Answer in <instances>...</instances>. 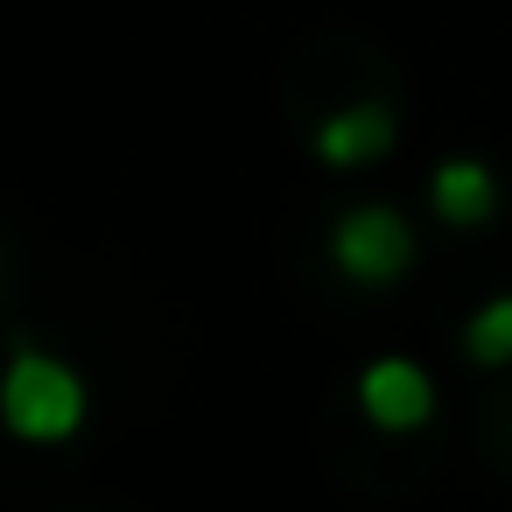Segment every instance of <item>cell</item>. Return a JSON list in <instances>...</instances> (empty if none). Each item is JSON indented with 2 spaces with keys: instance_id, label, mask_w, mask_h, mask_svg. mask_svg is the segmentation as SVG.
<instances>
[{
  "instance_id": "1",
  "label": "cell",
  "mask_w": 512,
  "mask_h": 512,
  "mask_svg": "<svg viewBox=\"0 0 512 512\" xmlns=\"http://www.w3.org/2000/svg\"><path fill=\"white\" fill-rule=\"evenodd\" d=\"M85 414H92V393H85V379L64 358H50L36 344L8 351V365H0V428L8 435H22V442H71L85 428Z\"/></svg>"
},
{
  "instance_id": "2",
  "label": "cell",
  "mask_w": 512,
  "mask_h": 512,
  "mask_svg": "<svg viewBox=\"0 0 512 512\" xmlns=\"http://www.w3.org/2000/svg\"><path fill=\"white\" fill-rule=\"evenodd\" d=\"M330 260L358 281V288H393L414 267V225L393 204H358L330 225Z\"/></svg>"
},
{
  "instance_id": "3",
  "label": "cell",
  "mask_w": 512,
  "mask_h": 512,
  "mask_svg": "<svg viewBox=\"0 0 512 512\" xmlns=\"http://www.w3.org/2000/svg\"><path fill=\"white\" fill-rule=\"evenodd\" d=\"M358 414L386 435H407V428H428L435 414V379L414 365V358H372L358 372Z\"/></svg>"
},
{
  "instance_id": "4",
  "label": "cell",
  "mask_w": 512,
  "mask_h": 512,
  "mask_svg": "<svg viewBox=\"0 0 512 512\" xmlns=\"http://www.w3.org/2000/svg\"><path fill=\"white\" fill-rule=\"evenodd\" d=\"M309 148H316L323 169H372V162L393 148V113H386L379 99H358V106L330 113Z\"/></svg>"
},
{
  "instance_id": "5",
  "label": "cell",
  "mask_w": 512,
  "mask_h": 512,
  "mask_svg": "<svg viewBox=\"0 0 512 512\" xmlns=\"http://www.w3.org/2000/svg\"><path fill=\"white\" fill-rule=\"evenodd\" d=\"M428 204H435V218H442V225L477 232V225L498 211V176H491L477 155H449V162L428 176Z\"/></svg>"
},
{
  "instance_id": "6",
  "label": "cell",
  "mask_w": 512,
  "mask_h": 512,
  "mask_svg": "<svg viewBox=\"0 0 512 512\" xmlns=\"http://www.w3.org/2000/svg\"><path fill=\"white\" fill-rule=\"evenodd\" d=\"M463 351H470L477 365H512V295H491V302L470 316Z\"/></svg>"
}]
</instances>
